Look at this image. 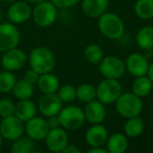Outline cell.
Segmentation results:
<instances>
[{"label":"cell","mask_w":153,"mask_h":153,"mask_svg":"<svg viewBox=\"0 0 153 153\" xmlns=\"http://www.w3.org/2000/svg\"><path fill=\"white\" fill-rule=\"evenodd\" d=\"M105 106L106 105H104L97 99L86 103L83 109L85 120L91 125L92 124H102L105 121V117L107 114Z\"/></svg>","instance_id":"2e32d148"},{"label":"cell","mask_w":153,"mask_h":153,"mask_svg":"<svg viewBox=\"0 0 153 153\" xmlns=\"http://www.w3.org/2000/svg\"><path fill=\"white\" fill-rule=\"evenodd\" d=\"M38 111L45 117L51 115H58L60 110L63 107V103L56 94H43V96L39 99L37 104Z\"/></svg>","instance_id":"5bb4252c"},{"label":"cell","mask_w":153,"mask_h":153,"mask_svg":"<svg viewBox=\"0 0 153 153\" xmlns=\"http://www.w3.org/2000/svg\"><path fill=\"white\" fill-rule=\"evenodd\" d=\"M109 0H81V9L85 16L91 19H98L106 13Z\"/></svg>","instance_id":"ac0fdd59"},{"label":"cell","mask_w":153,"mask_h":153,"mask_svg":"<svg viewBox=\"0 0 153 153\" xmlns=\"http://www.w3.org/2000/svg\"><path fill=\"white\" fill-rule=\"evenodd\" d=\"M2 143H3V137H2V135H1V133H0V149L2 147Z\"/></svg>","instance_id":"ab89813d"},{"label":"cell","mask_w":153,"mask_h":153,"mask_svg":"<svg viewBox=\"0 0 153 153\" xmlns=\"http://www.w3.org/2000/svg\"><path fill=\"white\" fill-rule=\"evenodd\" d=\"M0 1H1V0H0Z\"/></svg>","instance_id":"f6af8a7d"},{"label":"cell","mask_w":153,"mask_h":153,"mask_svg":"<svg viewBox=\"0 0 153 153\" xmlns=\"http://www.w3.org/2000/svg\"><path fill=\"white\" fill-rule=\"evenodd\" d=\"M89 153H108L107 149L104 148V146L100 147H90V149H88Z\"/></svg>","instance_id":"8d00e7d4"},{"label":"cell","mask_w":153,"mask_h":153,"mask_svg":"<svg viewBox=\"0 0 153 153\" xmlns=\"http://www.w3.org/2000/svg\"><path fill=\"white\" fill-rule=\"evenodd\" d=\"M99 71L104 78L120 80L126 72L125 61L117 56H107L99 63Z\"/></svg>","instance_id":"52a82bcc"},{"label":"cell","mask_w":153,"mask_h":153,"mask_svg":"<svg viewBox=\"0 0 153 153\" xmlns=\"http://www.w3.org/2000/svg\"><path fill=\"white\" fill-rule=\"evenodd\" d=\"M32 69L39 74L51 72L56 66V58L53 51L44 46H37L33 48L27 58Z\"/></svg>","instance_id":"7a4b0ae2"},{"label":"cell","mask_w":153,"mask_h":153,"mask_svg":"<svg viewBox=\"0 0 153 153\" xmlns=\"http://www.w3.org/2000/svg\"><path fill=\"white\" fill-rule=\"evenodd\" d=\"M15 107L16 104L11 99H1L0 100V117L1 119L15 114Z\"/></svg>","instance_id":"1f68e13d"},{"label":"cell","mask_w":153,"mask_h":153,"mask_svg":"<svg viewBox=\"0 0 153 153\" xmlns=\"http://www.w3.org/2000/svg\"><path fill=\"white\" fill-rule=\"evenodd\" d=\"M25 1H27V2H30V3H33V4H37V3L42 2V1H45V0H25Z\"/></svg>","instance_id":"f35d334b"},{"label":"cell","mask_w":153,"mask_h":153,"mask_svg":"<svg viewBox=\"0 0 153 153\" xmlns=\"http://www.w3.org/2000/svg\"><path fill=\"white\" fill-rule=\"evenodd\" d=\"M39 76H40V74H39L38 72L35 71V70L32 69V68H30V69L26 70V71H25V74H24V76H23V79L25 80V81H27L28 83L33 84V85H36L37 82H38Z\"/></svg>","instance_id":"836d02e7"},{"label":"cell","mask_w":153,"mask_h":153,"mask_svg":"<svg viewBox=\"0 0 153 153\" xmlns=\"http://www.w3.org/2000/svg\"><path fill=\"white\" fill-rule=\"evenodd\" d=\"M26 62H27V56L23 49L18 48V46L3 53L1 58V66L3 69L13 72L22 69Z\"/></svg>","instance_id":"30bf717a"},{"label":"cell","mask_w":153,"mask_h":153,"mask_svg":"<svg viewBox=\"0 0 153 153\" xmlns=\"http://www.w3.org/2000/svg\"><path fill=\"white\" fill-rule=\"evenodd\" d=\"M147 76H149V79L152 81L153 83V62H151L149 64V68H148V72H147Z\"/></svg>","instance_id":"74e56055"},{"label":"cell","mask_w":153,"mask_h":153,"mask_svg":"<svg viewBox=\"0 0 153 153\" xmlns=\"http://www.w3.org/2000/svg\"><path fill=\"white\" fill-rule=\"evenodd\" d=\"M133 11L136 17L142 20L153 19V0H136Z\"/></svg>","instance_id":"484cf974"},{"label":"cell","mask_w":153,"mask_h":153,"mask_svg":"<svg viewBox=\"0 0 153 153\" xmlns=\"http://www.w3.org/2000/svg\"><path fill=\"white\" fill-rule=\"evenodd\" d=\"M12 92L17 100H27V99H30L34 96L35 85L28 83L24 79L17 80Z\"/></svg>","instance_id":"d4e9b609"},{"label":"cell","mask_w":153,"mask_h":153,"mask_svg":"<svg viewBox=\"0 0 153 153\" xmlns=\"http://www.w3.org/2000/svg\"><path fill=\"white\" fill-rule=\"evenodd\" d=\"M58 97L62 103H71L76 99V87L70 84H64V85H60L59 89L57 91Z\"/></svg>","instance_id":"4dcf8cb0"},{"label":"cell","mask_w":153,"mask_h":153,"mask_svg":"<svg viewBox=\"0 0 153 153\" xmlns=\"http://www.w3.org/2000/svg\"><path fill=\"white\" fill-rule=\"evenodd\" d=\"M149 62L148 58L146 55H143L140 53H132L126 58L125 65H126V71H128L132 76H146L148 72L149 68Z\"/></svg>","instance_id":"4fadbf2b"},{"label":"cell","mask_w":153,"mask_h":153,"mask_svg":"<svg viewBox=\"0 0 153 153\" xmlns=\"http://www.w3.org/2000/svg\"><path fill=\"white\" fill-rule=\"evenodd\" d=\"M98 27L105 38L113 41L120 40L125 33L123 19L111 12H106L98 18Z\"/></svg>","instance_id":"6da1fadb"},{"label":"cell","mask_w":153,"mask_h":153,"mask_svg":"<svg viewBox=\"0 0 153 153\" xmlns=\"http://www.w3.org/2000/svg\"><path fill=\"white\" fill-rule=\"evenodd\" d=\"M46 122H47V125H48L49 129H53V128L61 127L58 115H51V117H46Z\"/></svg>","instance_id":"e575fe53"},{"label":"cell","mask_w":153,"mask_h":153,"mask_svg":"<svg viewBox=\"0 0 153 153\" xmlns=\"http://www.w3.org/2000/svg\"><path fill=\"white\" fill-rule=\"evenodd\" d=\"M0 122H1V117H0Z\"/></svg>","instance_id":"7bdbcfd3"},{"label":"cell","mask_w":153,"mask_h":153,"mask_svg":"<svg viewBox=\"0 0 153 153\" xmlns=\"http://www.w3.org/2000/svg\"><path fill=\"white\" fill-rule=\"evenodd\" d=\"M33 9L24 1H14L7 10V19L14 24H22L32 18Z\"/></svg>","instance_id":"9a60e30c"},{"label":"cell","mask_w":153,"mask_h":153,"mask_svg":"<svg viewBox=\"0 0 153 153\" xmlns=\"http://www.w3.org/2000/svg\"><path fill=\"white\" fill-rule=\"evenodd\" d=\"M152 91H153V90H152Z\"/></svg>","instance_id":"bcb514c9"},{"label":"cell","mask_w":153,"mask_h":153,"mask_svg":"<svg viewBox=\"0 0 153 153\" xmlns=\"http://www.w3.org/2000/svg\"><path fill=\"white\" fill-rule=\"evenodd\" d=\"M3 1H5V2H14V1H17V0H3Z\"/></svg>","instance_id":"60d3db41"},{"label":"cell","mask_w":153,"mask_h":153,"mask_svg":"<svg viewBox=\"0 0 153 153\" xmlns=\"http://www.w3.org/2000/svg\"><path fill=\"white\" fill-rule=\"evenodd\" d=\"M108 136V130L102 124H92L85 132V140L89 147L104 146Z\"/></svg>","instance_id":"e0dca14e"},{"label":"cell","mask_w":153,"mask_h":153,"mask_svg":"<svg viewBox=\"0 0 153 153\" xmlns=\"http://www.w3.org/2000/svg\"><path fill=\"white\" fill-rule=\"evenodd\" d=\"M58 117L61 127L70 131L80 129L86 121L83 109L76 105L62 107L60 112L58 113Z\"/></svg>","instance_id":"277c9868"},{"label":"cell","mask_w":153,"mask_h":153,"mask_svg":"<svg viewBox=\"0 0 153 153\" xmlns=\"http://www.w3.org/2000/svg\"><path fill=\"white\" fill-rule=\"evenodd\" d=\"M0 133L3 140L13 142L24 134V123L15 114L2 117L0 122Z\"/></svg>","instance_id":"9c48e42d"},{"label":"cell","mask_w":153,"mask_h":153,"mask_svg":"<svg viewBox=\"0 0 153 153\" xmlns=\"http://www.w3.org/2000/svg\"><path fill=\"white\" fill-rule=\"evenodd\" d=\"M21 34L16 24L12 22L0 23V53H5L19 45Z\"/></svg>","instance_id":"ba28073f"},{"label":"cell","mask_w":153,"mask_h":153,"mask_svg":"<svg viewBox=\"0 0 153 153\" xmlns=\"http://www.w3.org/2000/svg\"><path fill=\"white\" fill-rule=\"evenodd\" d=\"M13 153H30L35 151V140L26 136H20L17 140H13L11 147Z\"/></svg>","instance_id":"f1b7e54d"},{"label":"cell","mask_w":153,"mask_h":153,"mask_svg":"<svg viewBox=\"0 0 153 153\" xmlns=\"http://www.w3.org/2000/svg\"><path fill=\"white\" fill-rule=\"evenodd\" d=\"M0 71H1V70H0Z\"/></svg>","instance_id":"ee69618b"},{"label":"cell","mask_w":153,"mask_h":153,"mask_svg":"<svg viewBox=\"0 0 153 153\" xmlns=\"http://www.w3.org/2000/svg\"><path fill=\"white\" fill-rule=\"evenodd\" d=\"M129 147V140L125 133L117 132L108 136L106 149L108 153H125Z\"/></svg>","instance_id":"44dd1931"},{"label":"cell","mask_w":153,"mask_h":153,"mask_svg":"<svg viewBox=\"0 0 153 153\" xmlns=\"http://www.w3.org/2000/svg\"><path fill=\"white\" fill-rule=\"evenodd\" d=\"M48 131L49 127L44 117L36 115L24 123V133L35 142L44 140Z\"/></svg>","instance_id":"8fae6325"},{"label":"cell","mask_w":153,"mask_h":153,"mask_svg":"<svg viewBox=\"0 0 153 153\" xmlns=\"http://www.w3.org/2000/svg\"><path fill=\"white\" fill-rule=\"evenodd\" d=\"M76 99L82 103H88L97 99V88L94 84L83 83L76 88Z\"/></svg>","instance_id":"83f0119b"},{"label":"cell","mask_w":153,"mask_h":153,"mask_svg":"<svg viewBox=\"0 0 153 153\" xmlns=\"http://www.w3.org/2000/svg\"><path fill=\"white\" fill-rule=\"evenodd\" d=\"M2 22V14H1V12H0V23Z\"/></svg>","instance_id":"b9f144b4"},{"label":"cell","mask_w":153,"mask_h":153,"mask_svg":"<svg viewBox=\"0 0 153 153\" xmlns=\"http://www.w3.org/2000/svg\"><path fill=\"white\" fill-rule=\"evenodd\" d=\"M83 56L88 63L94 64V65H99V63L105 57L104 51H103L102 47L98 44H94V43L87 45L84 48Z\"/></svg>","instance_id":"4316f807"},{"label":"cell","mask_w":153,"mask_h":153,"mask_svg":"<svg viewBox=\"0 0 153 153\" xmlns=\"http://www.w3.org/2000/svg\"><path fill=\"white\" fill-rule=\"evenodd\" d=\"M51 2L58 7V9H70V7L76 5L79 2H81V0H51Z\"/></svg>","instance_id":"d6a6232c"},{"label":"cell","mask_w":153,"mask_h":153,"mask_svg":"<svg viewBox=\"0 0 153 153\" xmlns=\"http://www.w3.org/2000/svg\"><path fill=\"white\" fill-rule=\"evenodd\" d=\"M38 107L30 99L27 100H18L15 107V115L21 120L23 123L33 119L37 115Z\"/></svg>","instance_id":"d6986e66"},{"label":"cell","mask_w":153,"mask_h":153,"mask_svg":"<svg viewBox=\"0 0 153 153\" xmlns=\"http://www.w3.org/2000/svg\"><path fill=\"white\" fill-rule=\"evenodd\" d=\"M145 131V122L142 117H133L127 119L126 123L124 124V133L127 135L128 138L140 137Z\"/></svg>","instance_id":"603a6c76"},{"label":"cell","mask_w":153,"mask_h":153,"mask_svg":"<svg viewBox=\"0 0 153 153\" xmlns=\"http://www.w3.org/2000/svg\"><path fill=\"white\" fill-rule=\"evenodd\" d=\"M45 145L51 152L60 153L64 150L67 144L69 143L67 130L62 127L49 129L46 137L44 138Z\"/></svg>","instance_id":"7c38bea8"},{"label":"cell","mask_w":153,"mask_h":153,"mask_svg":"<svg viewBox=\"0 0 153 153\" xmlns=\"http://www.w3.org/2000/svg\"><path fill=\"white\" fill-rule=\"evenodd\" d=\"M42 94H56L60 87V80L53 71L39 76L36 84Z\"/></svg>","instance_id":"ffe728a7"},{"label":"cell","mask_w":153,"mask_h":153,"mask_svg":"<svg viewBox=\"0 0 153 153\" xmlns=\"http://www.w3.org/2000/svg\"><path fill=\"white\" fill-rule=\"evenodd\" d=\"M63 153H80V149L76 146V145H72L68 143L67 146L64 148V150L62 151Z\"/></svg>","instance_id":"d590c367"},{"label":"cell","mask_w":153,"mask_h":153,"mask_svg":"<svg viewBox=\"0 0 153 153\" xmlns=\"http://www.w3.org/2000/svg\"><path fill=\"white\" fill-rule=\"evenodd\" d=\"M32 18L35 24L39 27L46 28L53 25L58 18V7L51 0H45L35 4L33 9Z\"/></svg>","instance_id":"5b68a950"},{"label":"cell","mask_w":153,"mask_h":153,"mask_svg":"<svg viewBox=\"0 0 153 153\" xmlns=\"http://www.w3.org/2000/svg\"><path fill=\"white\" fill-rule=\"evenodd\" d=\"M16 82H17V78L13 71H9V70L0 71V94L12 92Z\"/></svg>","instance_id":"f546056e"},{"label":"cell","mask_w":153,"mask_h":153,"mask_svg":"<svg viewBox=\"0 0 153 153\" xmlns=\"http://www.w3.org/2000/svg\"><path fill=\"white\" fill-rule=\"evenodd\" d=\"M152 90L153 83L147 74L146 76H136L133 83H132V92L142 99L148 97L152 92Z\"/></svg>","instance_id":"cb8c5ba5"},{"label":"cell","mask_w":153,"mask_h":153,"mask_svg":"<svg viewBox=\"0 0 153 153\" xmlns=\"http://www.w3.org/2000/svg\"><path fill=\"white\" fill-rule=\"evenodd\" d=\"M135 42L140 49L150 51L153 49V26L145 25L138 30L135 36Z\"/></svg>","instance_id":"7402d4cb"},{"label":"cell","mask_w":153,"mask_h":153,"mask_svg":"<svg viewBox=\"0 0 153 153\" xmlns=\"http://www.w3.org/2000/svg\"><path fill=\"white\" fill-rule=\"evenodd\" d=\"M115 111L124 119L138 117L144 109L143 99L133 92H122L121 96L114 102Z\"/></svg>","instance_id":"3957f363"},{"label":"cell","mask_w":153,"mask_h":153,"mask_svg":"<svg viewBox=\"0 0 153 153\" xmlns=\"http://www.w3.org/2000/svg\"><path fill=\"white\" fill-rule=\"evenodd\" d=\"M97 88V100L102 102L104 105L114 104L121 94L123 92V87L119 80L107 79L104 78L98 85Z\"/></svg>","instance_id":"8992f818"}]
</instances>
